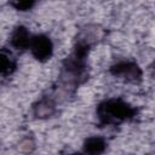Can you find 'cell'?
Masks as SVG:
<instances>
[{"label": "cell", "instance_id": "cell-1", "mask_svg": "<svg viewBox=\"0 0 155 155\" xmlns=\"http://www.w3.org/2000/svg\"><path fill=\"white\" fill-rule=\"evenodd\" d=\"M136 114V108L121 98H108L101 102L96 109L101 125H117L133 119Z\"/></svg>", "mask_w": 155, "mask_h": 155}, {"label": "cell", "instance_id": "cell-2", "mask_svg": "<svg viewBox=\"0 0 155 155\" xmlns=\"http://www.w3.org/2000/svg\"><path fill=\"white\" fill-rule=\"evenodd\" d=\"M109 71L113 76L132 84L139 82L143 75L142 69L133 61H119L110 67Z\"/></svg>", "mask_w": 155, "mask_h": 155}, {"label": "cell", "instance_id": "cell-3", "mask_svg": "<svg viewBox=\"0 0 155 155\" xmlns=\"http://www.w3.org/2000/svg\"><path fill=\"white\" fill-rule=\"evenodd\" d=\"M29 50L36 61L46 62L52 57L53 44L47 35L36 34V35H33V38H31Z\"/></svg>", "mask_w": 155, "mask_h": 155}, {"label": "cell", "instance_id": "cell-4", "mask_svg": "<svg viewBox=\"0 0 155 155\" xmlns=\"http://www.w3.org/2000/svg\"><path fill=\"white\" fill-rule=\"evenodd\" d=\"M31 38H33V35L24 25H17L10 35V45L15 50L24 51V50L29 48Z\"/></svg>", "mask_w": 155, "mask_h": 155}, {"label": "cell", "instance_id": "cell-5", "mask_svg": "<svg viewBox=\"0 0 155 155\" xmlns=\"http://www.w3.org/2000/svg\"><path fill=\"white\" fill-rule=\"evenodd\" d=\"M107 148V143L102 137H88L82 145L84 153L87 154H102Z\"/></svg>", "mask_w": 155, "mask_h": 155}, {"label": "cell", "instance_id": "cell-6", "mask_svg": "<svg viewBox=\"0 0 155 155\" xmlns=\"http://www.w3.org/2000/svg\"><path fill=\"white\" fill-rule=\"evenodd\" d=\"M17 69V62L11 56L10 52H7L5 48L1 51V63H0V71L2 78H7L15 73Z\"/></svg>", "mask_w": 155, "mask_h": 155}, {"label": "cell", "instance_id": "cell-7", "mask_svg": "<svg viewBox=\"0 0 155 155\" xmlns=\"http://www.w3.org/2000/svg\"><path fill=\"white\" fill-rule=\"evenodd\" d=\"M33 110H34V115L38 117H48L54 111V102L51 98L44 97L34 105Z\"/></svg>", "mask_w": 155, "mask_h": 155}, {"label": "cell", "instance_id": "cell-8", "mask_svg": "<svg viewBox=\"0 0 155 155\" xmlns=\"http://www.w3.org/2000/svg\"><path fill=\"white\" fill-rule=\"evenodd\" d=\"M36 1L38 0H8L10 5L15 10L21 11V12H25V11L31 10L35 6Z\"/></svg>", "mask_w": 155, "mask_h": 155}, {"label": "cell", "instance_id": "cell-9", "mask_svg": "<svg viewBox=\"0 0 155 155\" xmlns=\"http://www.w3.org/2000/svg\"><path fill=\"white\" fill-rule=\"evenodd\" d=\"M150 68H151V71H153V75L155 76V61L153 62V64H151V67H150Z\"/></svg>", "mask_w": 155, "mask_h": 155}]
</instances>
